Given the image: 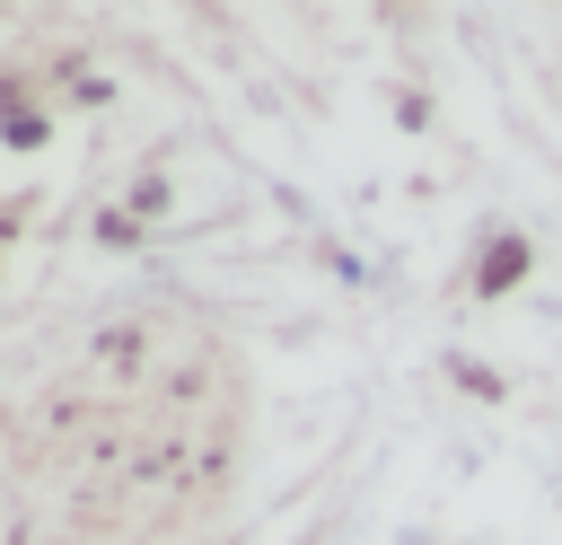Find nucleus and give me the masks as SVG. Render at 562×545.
Masks as SVG:
<instances>
[{"instance_id": "obj_1", "label": "nucleus", "mask_w": 562, "mask_h": 545, "mask_svg": "<svg viewBox=\"0 0 562 545\" xmlns=\"http://www.w3.org/2000/svg\"><path fill=\"white\" fill-rule=\"evenodd\" d=\"M518 272H527V246H518V237H501V246H492V255L474 264V281H483V290H509Z\"/></svg>"}]
</instances>
